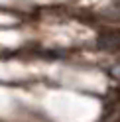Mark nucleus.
Segmentation results:
<instances>
[{
  "label": "nucleus",
  "instance_id": "2",
  "mask_svg": "<svg viewBox=\"0 0 120 122\" xmlns=\"http://www.w3.org/2000/svg\"><path fill=\"white\" fill-rule=\"evenodd\" d=\"M106 122H120V104H118V106H114V108L110 110L108 120H106Z\"/></svg>",
  "mask_w": 120,
  "mask_h": 122
},
{
  "label": "nucleus",
  "instance_id": "3",
  "mask_svg": "<svg viewBox=\"0 0 120 122\" xmlns=\"http://www.w3.org/2000/svg\"><path fill=\"white\" fill-rule=\"evenodd\" d=\"M110 77L114 79V81L120 83V63H116V65H112V67H110Z\"/></svg>",
  "mask_w": 120,
  "mask_h": 122
},
{
  "label": "nucleus",
  "instance_id": "4",
  "mask_svg": "<svg viewBox=\"0 0 120 122\" xmlns=\"http://www.w3.org/2000/svg\"><path fill=\"white\" fill-rule=\"evenodd\" d=\"M114 8H116V10L120 12V0H114Z\"/></svg>",
  "mask_w": 120,
  "mask_h": 122
},
{
  "label": "nucleus",
  "instance_id": "1",
  "mask_svg": "<svg viewBox=\"0 0 120 122\" xmlns=\"http://www.w3.org/2000/svg\"><path fill=\"white\" fill-rule=\"evenodd\" d=\"M99 47L106 51H118L120 49V30H108L99 36Z\"/></svg>",
  "mask_w": 120,
  "mask_h": 122
}]
</instances>
